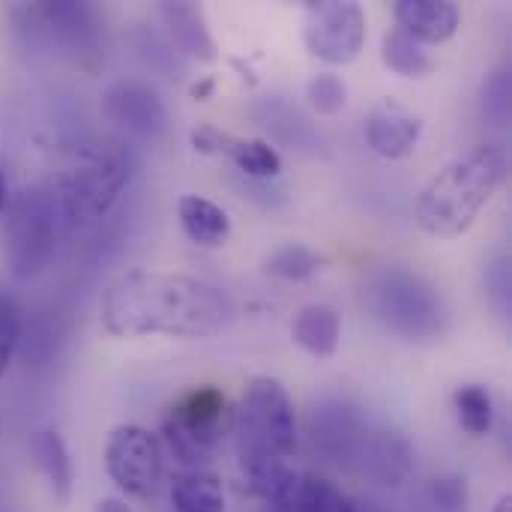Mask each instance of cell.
<instances>
[{"mask_svg":"<svg viewBox=\"0 0 512 512\" xmlns=\"http://www.w3.org/2000/svg\"><path fill=\"white\" fill-rule=\"evenodd\" d=\"M99 321L117 339H210L234 321L231 297L195 276L129 270L99 297Z\"/></svg>","mask_w":512,"mask_h":512,"instance_id":"6da1fadb","label":"cell"},{"mask_svg":"<svg viewBox=\"0 0 512 512\" xmlns=\"http://www.w3.org/2000/svg\"><path fill=\"white\" fill-rule=\"evenodd\" d=\"M510 177V153L501 144H480L447 162L417 195L414 222L432 237L465 234L480 210Z\"/></svg>","mask_w":512,"mask_h":512,"instance_id":"7a4b0ae2","label":"cell"},{"mask_svg":"<svg viewBox=\"0 0 512 512\" xmlns=\"http://www.w3.org/2000/svg\"><path fill=\"white\" fill-rule=\"evenodd\" d=\"M231 432L249 480L285 468L297 450V414L288 390L276 378H252L234 411Z\"/></svg>","mask_w":512,"mask_h":512,"instance_id":"3957f363","label":"cell"},{"mask_svg":"<svg viewBox=\"0 0 512 512\" xmlns=\"http://www.w3.org/2000/svg\"><path fill=\"white\" fill-rule=\"evenodd\" d=\"M366 306L393 336L417 345L441 342L450 330V309L438 288L408 267H384L366 285Z\"/></svg>","mask_w":512,"mask_h":512,"instance_id":"277c9868","label":"cell"},{"mask_svg":"<svg viewBox=\"0 0 512 512\" xmlns=\"http://www.w3.org/2000/svg\"><path fill=\"white\" fill-rule=\"evenodd\" d=\"M3 219V258L18 282L36 279L54 258L57 207L54 198L33 186L9 198Z\"/></svg>","mask_w":512,"mask_h":512,"instance_id":"5b68a950","label":"cell"},{"mask_svg":"<svg viewBox=\"0 0 512 512\" xmlns=\"http://www.w3.org/2000/svg\"><path fill=\"white\" fill-rule=\"evenodd\" d=\"M234 426V411L216 387H195L174 402L165 420V441L186 471H204Z\"/></svg>","mask_w":512,"mask_h":512,"instance_id":"8992f818","label":"cell"},{"mask_svg":"<svg viewBox=\"0 0 512 512\" xmlns=\"http://www.w3.org/2000/svg\"><path fill=\"white\" fill-rule=\"evenodd\" d=\"M303 42L309 54L324 63L345 66L360 57L366 45V12L354 0L306 3Z\"/></svg>","mask_w":512,"mask_h":512,"instance_id":"52a82bcc","label":"cell"},{"mask_svg":"<svg viewBox=\"0 0 512 512\" xmlns=\"http://www.w3.org/2000/svg\"><path fill=\"white\" fill-rule=\"evenodd\" d=\"M129 159L120 153V150H99L93 153L87 162H81L66 186H63V204H66V213L75 219V222H96L102 219L114 204L117 198L123 195L126 183H129Z\"/></svg>","mask_w":512,"mask_h":512,"instance_id":"ba28073f","label":"cell"},{"mask_svg":"<svg viewBox=\"0 0 512 512\" xmlns=\"http://www.w3.org/2000/svg\"><path fill=\"white\" fill-rule=\"evenodd\" d=\"M105 471L120 492L132 498L153 495L162 480V450L156 435L144 426H117L105 444Z\"/></svg>","mask_w":512,"mask_h":512,"instance_id":"9c48e42d","label":"cell"},{"mask_svg":"<svg viewBox=\"0 0 512 512\" xmlns=\"http://www.w3.org/2000/svg\"><path fill=\"white\" fill-rule=\"evenodd\" d=\"M102 114L138 138H159L168 129V111L156 90L138 81H120L108 87L102 99Z\"/></svg>","mask_w":512,"mask_h":512,"instance_id":"30bf717a","label":"cell"},{"mask_svg":"<svg viewBox=\"0 0 512 512\" xmlns=\"http://www.w3.org/2000/svg\"><path fill=\"white\" fill-rule=\"evenodd\" d=\"M192 147L207 156L231 159L237 165V171H243L255 180H270V177H279V171H282V156L264 138H237V135L219 132L216 126L201 123L192 129Z\"/></svg>","mask_w":512,"mask_h":512,"instance_id":"8fae6325","label":"cell"},{"mask_svg":"<svg viewBox=\"0 0 512 512\" xmlns=\"http://www.w3.org/2000/svg\"><path fill=\"white\" fill-rule=\"evenodd\" d=\"M369 147L384 159H405L414 153L420 135H423V117L408 111L405 105L387 99L375 105L363 123Z\"/></svg>","mask_w":512,"mask_h":512,"instance_id":"7c38bea8","label":"cell"},{"mask_svg":"<svg viewBox=\"0 0 512 512\" xmlns=\"http://www.w3.org/2000/svg\"><path fill=\"white\" fill-rule=\"evenodd\" d=\"M36 12L51 27V36H57L69 54H75V57L99 54L102 18L93 6L66 0V3H42Z\"/></svg>","mask_w":512,"mask_h":512,"instance_id":"4fadbf2b","label":"cell"},{"mask_svg":"<svg viewBox=\"0 0 512 512\" xmlns=\"http://www.w3.org/2000/svg\"><path fill=\"white\" fill-rule=\"evenodd\" d=\"M159 18L165 24L171 48H177L180 54L195 57L201 63H213L219 57L216 39L207 27L201 6L186 3V0H177V3L168 0V3H159Z\"/></svg>","mask_w":512,"mask_h":512,"instance_id":"5bb4252c","label":"cell"},{"mask_svg":"<svg viewBox=\"0 0 512 512\" xmlns=\"http://www.w3.org/2000/svg\"><path fill=\"white\" fill-rule=\"evenodd\" d=\"M393 12L399 27L420 45H441L462 24V9L453 0H399Z\"/></svg>","mask_w":512,"mask_h":512,"instance_id":"9a60e30c","label":"cell"},{"mask_svg":"<svg viewBox=\"0 0 512 512\" xmlns=\"http://www.w3.org/2000/svg\"><path fill=\"white\" fill-rule=\"evenodd\" d=\"M354 462H360L363 474L378 486H399L411 471L414 450L399 432H369Z\"/></svg>","mask_w":512,"mask_h":512,"instance_id":"2e32d148","label":"cell"},{"mask_svg":"<svg viewBox=\"0 0 512 512\" xmlns=\"http://www.w3.org/2000/svg\"><path fill=\"white\" fill-rule=\"evenodd\" d=\"M177 216H180L183 234L195 246L219 249L231 237V219H228V213L219 204H213V201H207L201 195H183L177 201Z\"/></svg>","mask_w":512,"mask_h":512,"instance_id":"e0dca14e","label":"cell"},{"mask_svg":"<svg viewBox=\"0 0 512 512\" xmlns=\"http://www.w3.org/2000/svg\"><path fill=\"white\" fill-rule=\"evenodd\" d=\"M291 336L294 342L318 357V360H327L339 351V339H342V318L333 306H324V303H312L306 309H300V315L294 318V327H291Z\"/></svg>","mask_w":512,"mask_h":512,"instance_id":"ac0fdd59","label":"cell"},{"mask_svg":"<svg viewBox=\"0 0 512 512\" xmlns=\"http://www.w3.org/2000/svg\"><path fill=\"white\" fill-rule=\"evenodd\" d=\"M171 510L174 512H225L222 480L210 471H183L171 480Z\"/></svg>","mask_w":512,"mask_h":512,"instance_id":"d6986e66","label":"cell"},{"mask_svg":"<svg viewBox=\"0 0 512 512\" xmlns=\"http://www.w3.org/2000/svg\"><path fill=\"white\" fill-rule=\"evenodd\" d=\"M33 456H36V465H39L54 501L66 504L69 492H72V462H69L63 438L57 432H51V429L39 432L33 438Z\"/></svg>","mask_w":512,"mask_h":512,"instance_id":"ffe728a7","label":"cell"},{"mask_svg":"<svg viewBox=\"0 0 512 512\" xmlns=\"http://www.w3.org/2000/svg\"><path fill=\"white\" fill-rule=\"evenodd\" d=\"M381 60L390 72H396L402 78H426L435 69V60L429 57V51L417 39H411L402 27H393L384 33Z\"/></svg>","mask_w":512,"mask_h":512,"instance_id":"44dd1931","label":"cell"},{"mask_svg":"<svg viewBox=\"0 0 512 512\" xmlns=\"http://www.w3.org/2000/svg\"><path fill=\"white\" fill-rule=\"evenodd\" d=\"M453 408H456V417H459V426L474 435V438H483L492 432L495 426V402H492V393L480 384H468V387H459L453 393Z\"/></svg>","mask_w":512,"mask_h":512,"instance_id":"7402d4cb","label":"cell"},{"mask_svg":"<svg viewBox=\"0 0 512 512\" xmlns=\"http://www.w3.org/2000/svg\"><path fill=\"white\" fill-rule=\"evenodd\" d=\"M297 512H360L351 495H345L336 483L315 477V474H300L297 486Z\"/></svg>","mask_w":512,"mask_h":512,"instance_id":"603a6c76","label":"cell"},{"mask_svg":"<svg viewBox=\"0 0 512 512\" xmlns=\"http://www.w3.org/2000/svg\"><path fill=\"white\" fill-rule=\"evenodd\" d=\"M318 267H321V258L303 243H288L267 258V273L285 282H306L309 276L318 273Z\"/></svg>","mask_w":512,"mask_h":512,"instance_id":"cb8c5ba5","label":"cell"},{"mask_svg":"<svg viewBox=\"0 0 512 512\" xmlns=\"http://www.w3.org/2000/svg\"><path fill=\"white\" fill-rule=\"evenodd\" d=\"M306 99H309V105H312L318 114L336 117V114H342L345 105H348V87H345V81H342L339 75L321 72V75H315V78L309 81Z\"/></svg>","mask_w":512,"mask_h":512,"instance_id":"d4e9b609","label":"cell"},{"mask_svg":"<svg viewBox=\"0 0 512 512\" xmlns=\"http://www.w3.org/2000/svg\"><path fill=\"white\" fill-rule=\"evenodd\" d=\"M21 339V309L12 297L0 294V378L9 372Z\"/></svg>","mask_w":512,"mask_h":512,"instance_id":"484cf974","label":"cell"},{"mask_svg":"<svg viewBox=\"0 0 512 512\" xmlns=\"http://www.w3.org/2000/svg\"><path fill=\"white\" fill-rule=\"evenodd\" d=\"M510 75L495 72L483 84V114L489 117L492 126H507L510 120Z\"/></svg>","mask_w":512,"mask_h":512,"instance_id":"4316f807","label":"cell"},{"mask_svg":"<svg viewBox=\"0 0 512 512\" xmlns=\"http://www.w3.org/2000/svg\"><path fill=\"white\" fill-rule=\"evenodd\" d=\"M429 498L441 512H465L468 510V486L462 477H438L429 486Z\"/></svg>","mask_w":512,"mask_h":512,"instance_id":"83f0119b","label":"cell"},{"mask_svg":"<svg viewBox=\"0 0 512 512\" xmlns=\"http://www.w3.org/2000/svg\"><path fill=\"white\" fill-rule=\"evenodd\" d=\"M507 267H510V264L501 258V261L489 264V270H486L489 297H492V303L498 306V312H501V315H507V312H510V270H507Z\"/></svg>","mask_w":512,"mask_h":512,"instance_id":"f1b7e54d","label":"cell"},{"mask_svg":"<svg viewBox=\"0 0 512 512\" xmlns=\"http://www.w3.org/2000/svg\"><path fill=\"white\" fill-rule=\"evenodd\" d=\"M93 512H132V510H129V504H126V501H120V498H102V501L93 507Z\"/></svg>","mask_w":512,"mask_h":512,"instance_id":"f546056e","label":"cell"},{"mask_svg":"<svg viewBox=\"0 0 512 512\" xmlns=\"http://www.w3.org/2000/svg\"><path fill=\"white\" fill-rule=\"evenodd\" d=\"M210 90H213V81H210V78H207V81H201V84H195V87H192V93H195V96H198V99H207V96H210Z\"/></svg>","mask_w":512,"mask_h":512,"instance_id":"4dcf8cb0","label":"cell"},{"mask_svg":"<svg viewBox=\"0 0 512 512\" xmlns=\"http://www.w3.org/2000/svg\"><path fill=\"white\" fill-rule=\"evenodd\" d=\"M9 204V186H6V177H3V168H0V213L6 210Z\"/></svg>","mask_w":512,"mask_h":512,"instance_id":"1f68e13d","label":"cell"},{"mask_svg":"<svg viewBox=\"0 0 512 512\" xmlns=\"http://www.w3.org/2000/svg\"><path fill=\"white\" fill-rule=\"evenodd\" d=\"M492 512H512V498H510V495H504V498H501V501L495 504V510H492Z\"/></svg>","mask_w":512,"mask_h":512,"instance_id":"d6a6232c","label":"cell"},{"mask_svg":"<svg viewBox=\"0 0 512 512\" xmlns=\"http://www.w3.org/2000/svg\"><path fill=\"white\" fill-rule=\"evenodd\" d=\"M267 512H294V510H282V507H270Z\"/></svg>","mask_w":512,"mask_h":512,"instance_id":"836d02e7","label":"cell"}]
</instances>
